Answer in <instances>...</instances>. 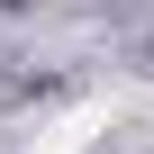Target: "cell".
<instances>
[{"label":"cell","instance_id":"1","mask_svg":"<svg viewBox=\"0 0 154 154\" xmlns=\"http://www.w3.org/2000/svg\"><path fill=\"white\" fill-rule=\"evenodd\" d=\"M91 127H100V118H63V127L36 136V154H91Z\"/></svg>","mask_w":154,"mask_h":154}]
</instances>
